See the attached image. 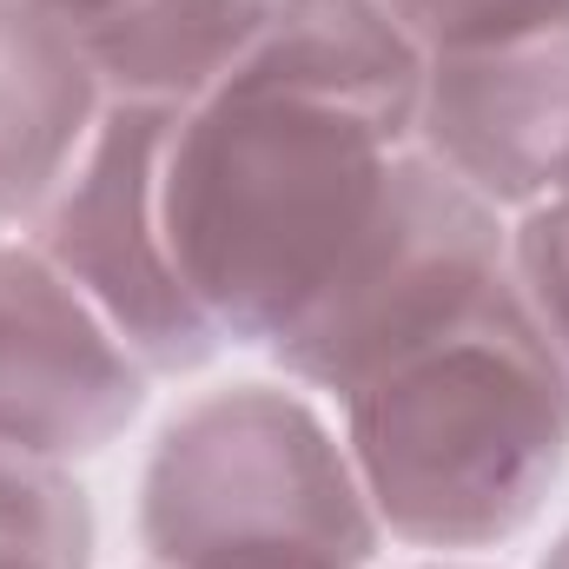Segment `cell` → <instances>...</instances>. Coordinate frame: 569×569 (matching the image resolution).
<instances>
[{
  "instance_id": "obj_1",
  "label": "cell",
  "mask_w": 569,
  "mask_h": 569,
  "mask_svg": "<svg viewBox=\"0 0 569 569\" xmlns=\"http://www.w3.org/2000/svg\"><path fill=\"white\" fill-rule=\"evenodd\" d=\"M418 133L365 100L226 73L166 140V239L226 345L272 351L378 219Z\"/></svg>"
},
{
  "instance_id": "obj_2",
  "label": "cell",
  "mask_w": 569,
  "mask_h": 569,
  "mask_svg": "<svg viewBox=\"0 0 569 569\" xmlns=\"http://www.w3.org/2000/svg\"><path fill=\"white\" fill-rule=\"evenodd\" d=\"M391 543L470 557L523 537L569 470V365L523 284L398 351L338 398Z\"/></svg>"
},
{
  "instance_id": "obj_3",
  "label": "cell",
  "mask_w": 569,
  "mask_h": 569,
  "mask_svg": "<svg viewBox=\"0 0 569 569\" xmlns=\"http://www.w3.org/2000/svg\"><path fill=\"white\" fill-rule=\"evenodd\" d=\"M152 569H378L385 523L325 398L239 378L186 398L140 463Z\"/></svg>"
},
{
  "instance_id": "obj_4",
  "label": "cell",
  "mask_w": 569,
  "mask_h": 569,
  "mask_svg": "<svg viewBox=\"0 0 569 569\" xmlns=\"http://www.w3.org/2000/svg\"><path fill=\"white\" fill-rule=\"evenodd\" d=\"M510 279V219L411 146L378 219L266 358L279 378L338 405L358 378L470 318Z\"/></svg>"
},
{
  "instance_id": "obj_5",
  "label": "cell",
  "mask_w": 569,
  "mask_h": 569,
  "mask_svg": "<svg viewBox=\"0 0 569 569\" xmlns=\"http://www.w3.org/2000/svg\"><path fill=\"white\" fill-rule=\"evenodd\" d=\"M179 107L166 100H120L93 127L73 172L53 186V199L33 212L20 239L47 252V266L73 284L113 338L159 378L206 371L226 338L199 311V298L179 279L172 239H166V140Z\"/></svg>"
},
{
  "instance_id": "obj_6",
  "label": "cell",
  "mask_w": 569,
  "mask_h": 569,
  "mask_svg": "<svg viewBox=\"0 0 569 569\" xmlns=\"http://www.w3.org/2000/svg\"><path fill=\"white\" fill-rule=\"evenodd\" d=\"M418 146L503 219L569 192V0L430 47Z\"/></svg>"
},
{
  "instance_id": "obj_7",
  "label": "cell",
  "mask_w": 569,
  "mask_h": 569,
  "mask_svg": "<svg viewBox=\"0 0 569 569\" xmlns=\"http://www.w3.org/2000/svg\"><path fill=\"white\" fill-rule=\"evenodd\" d=\"M152 371L20 232L0 239V450L87 463L140 425Z\"/></svg>"
},
{
  "instance_id": "obj_8",
  "label": "cell",
  "mask_w": 569,
  "mask_h": 569,
  "mask_svg": "<svg viewBox=\"0 0 569 569\" xmlns=\"http://www.w3.org/2000/svg\"><path fill=\"white\" fill-rule=\"evenodd\" d=\"M113 87L87 60V47L0 0V226L27 232L53 186L73 172L93 127L107 120Z\"/></svg>"
},
{
  "instance_id": "obj_9",
  "label": "cell",
  "mask_w": 569,
  "mask_h": 569,
  "mask_svg": "<svg viewBox=\"0 0 569 569\" xmlns=\"http://www.w3.org/2000/svg\"><path fill=\"white\" fill-rule=\"evenodd\" d=\"M239 67L365 100L418 133L425 47L385 0H279L266 33L252 40V53Z\"/></svg>"
},
{
  "instance_id": "obj_10",
  "label": "cell",
  "mask_w": 569,
  "mask_h": 569,
  "mask_svg": "<svg viewBox=\"0 0 569 569\" xmlns=\"http://www.w3.org/2000/svg\"><path fill=\"white\" fill-rule=\"evenodd\" d=\"M272 7L279 0H133L127 20L87 40V60L120 100L192 107L252 53Z\"/></svg>"
},
{
  "instance_id": "obj_11",
  "label": "cell",
  "mask_w": 569,
  "mask_h": 569,
  "mask_svg": "<svg viewBox=\"0 0 569 569\" xmlns=\"http://www.w3.org/2000/svg\"><path fill=\"white\" fill-rule=\"evenodd\" d=\"M100 523L73 463L0 450V569H93Z\"/></svg>"
},
{
  "instance_id": "obj_12",
  "label": "cell",
  "mask_w": 569,
  "mask_h": 569,
  "mask_svg": "<svg viewBox=\"0 0 569 569\" xmlns=\"http://www.w3.org/2000/svg\"><path fill=\"white\" fill-rule=\"evenodd\" d=\"M510 272L523 284L530 311L543 318L550 345L569 365V192H557L550 206L510 219Z\"/></svg>"
},
{
  "instance_id": "obj_13",
  "label": "cell",
  "mask_w": 569,
  "mask_h": 569,
  "mask_svg": "<svg viewBox=\"0 0 569 569\" xmlns=\"http://www.w3.org/2000/svg\"><path fill=\"white\" fill-rule=\"evenodd\" d=\"M385 7L418 33V47L430 53V47L470 33V27H490V20H503L517 7H537V0H385Z\"/></svg>"
},
{
  "instance_id": "obj_14",
  "label": "cell",
  "mask_w": 569,
  "mask_h": 569,
  "mask_svg": "<svg viewBox=\"0 0 569 569\" xmlns=\"http://www.w3.org/2000/svg\"><path fill=\"white\" fill-rule=\"evenodd\" d=\"M13 7H27V13H40V20H53V27H67L80 47L100 40L113 20L133 13V0H13Z\"/></svg>"
},
{
  "instance_id": "obj_15",
  "label": "cell",
  "mask_w": 569,
  "mask_h": 569,
  "mask_svg": "<svg viewBox=\"0 0 569 569\" xmlns=\"http://www.w3.org/2000/svg\"><path fill=\"white\" fill-rule=\"evenodd\" d=\"M537 569H569V530L550 543V550H543V563H537Z\"/></svg>"
},
{
  "instance_id": "obj_16",
  "label": "cell",
  "mask_w": 569,
  "mask_h": 569,
  "mask_svg": "<svg viewBox=\"0 0 569 569\" xmlns=\"http://www.w3.org/2000/svg\"><path fill=\"white\" fill-rule=\"evenodd\" d=\"M425 569H477V563H425Z\"/></svg>"
},
{
  "instance_id": "obj_17",
  "label": "cell",
  "mask_w": 569,
  "mask_h": 569,
  "mask_svg": "<svg viewBox=\"0 0 569 569\" xmlns=\"http://www.w3.org/2000/svg\"><path fill=\"white\" fill-rule=\"evenodd\" d=\"M0 239H7V226H0Z\"/></svg>"
},
{
  "instance_id": "obj_18",
  "label": "cell",
  "mask_w": 569,
  "mask_h": 569,
  "mask_svg": "<svg viewBox=\"0 0 569 569\" xmlns=\"http://www.w3.org/2000/svg\"><path fill=\"white\" fill-rule=\"evenodd\" d=\"M146 569H152V563H146Z\"/></svg>"
}]
</instances>
